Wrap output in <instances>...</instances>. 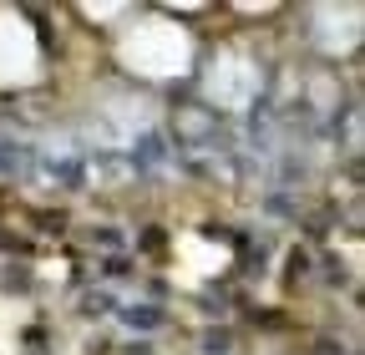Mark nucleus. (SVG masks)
Returning a JSON list of instances; mask_svg holds the SVG:
<instances>
[{"instance_id": "f257e3e1", "label": "nucleus", "mask_w": 365, "mask_h": 355, "mask_svg": "<svg viewBox=\"0 0 365 355\" xmlns=\"http://www.w3.org/2000/svg\"><path fill=\"white\" fill-rule=\"evenodd\" d=\"M122 66L148 76V81H168V76H182L188 71V36L168 21H143L127 41H122Z\"/></svg>"}, {"instance_id": "f03ea898", "label": "nucleus", "mask_w": 365, "mask_h": 355, "mask_svg": "<svg viewBox=\"0 0 365 355\" xmlns=\"http://www.w3.org/2000/svg\"><path fill=\"white\" fill-rule=\"evenodd\" d=\"M259 86H264L259 66H254L249 56H239V51H223V56L208 66V97H213L223 112H244V107L259 97Z\"/></svg>"}, {"instance_id": "7ed1b4c3", "label": "nucleus", "mask_w": 365, "mask_h": 355, "mask_svg": "<svg viewBox=\"0 0 365 355\" xmlns=\"http://www.w3.org/2000/svg\"><path fill=\"white\" fill-rule=\"evenodd\" d=\"M41 71V51H36V36L11 21V16H0V81H36Z\"/></svg>"}, {"instance_id": "20e7f679", "label": "nucleus", "mask_w": 365, "mask_h": 355, "mask_svg": "<svg viewBox=\"0 0 365 355\" xmlns=\"http://www.w3.org/2000/svg\"><path fill=\"white\" fill-rule=\"evenodd\" d=\"M173 138L188 148L193 158H208V153H218L223 122H218L213 112H203V107H188V112H178V117H173Z\"/></svg>"}, {"instance_id": "39448f33", "label": "nucleus", "mask_w": 365, "mask_h": 355, "mask_svg": "<svg viewBox=\"0 0 365 355\" xmlns=\"http://www.w3.org/2000/svg\"><path fill=\"white\" fill-rule=\"evenodd\" d=\"M127 163L132 173H168L173 168V138L163 127H143V132H132V148H127Z\"/></svg>"}, {"instance_id": "423d86ee", "label": "nucleus", "mask_w": 365, "mask_h": 355, "mask_svg": "<svg viewBox=\"0 0 365 355\" xmlns=\"http://www.w3.org/2000/svg\"><path fill=\"white\" fill-rule=\"evenodd\" d=\"M117 320H122V330H132V335H158L163 325H168V309L163 304H153V299H143V304H117Z\"/></svg>"}, {"instance_id": "0eeeda50", "label": "nucleus", "mask_w": 365, "mask_h": 355, "mask_svg": "<svg viewBox=\"0 0 365 355\" xmlns=\"http://www.w3.org/2000/svg\"><path fill=\"white\" fill-rule=\"evenodd\" d=\"M86 244L97 249V254H122V249H127V234H122L117 224H91V229H86Z\"/></svg>"}, {"instance_id": "6e6552de", "label": "nucleus", "mask_w": 365, "mask_h": 355, "mask_svg": "<svg viewBox=\"0 0 365 355\" xmlns=\"http://www.w3.org/2000/svg\"><path fill=\"white\" fill-rule=\"evenodd\" d=\"M76 309H81V315H97V320H102V315H117V299H112L107 289H86V294L76 299Z\"/></svg>"}]
</instances>
